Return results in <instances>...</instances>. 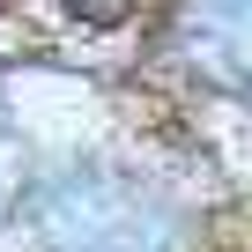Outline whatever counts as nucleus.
<instances>
[{
  "label": "nucleus",
  "instance_id": "2",
  "mask_svg": "<svg viewBox=\"0 0 252 252\" xmlns=\"http://www.w3.org/2000/svg\"><path fill=\"white\" fill-rule=\"evenodd\" d=\"M200 23H208L215 52L252 74V0H200Z\"/></svg>",
  "mask_w": 252,
  "mask_h": 252
},
{
  "label": "nucleus",
  "instance_id": "1",
  "mask_svg": "<svg viewBox=\"0 0 252 252\" xmlns=\"http://www.w3.org/2000/svg\"><path fill=\"white\" fill-rule=\"evenodd\" d=\"M45 252H178L186 222L126 171H60L30 193Z\"/></svg>",
  "mask_w": 252,
  "mask_h": 252
}]
</instances>
